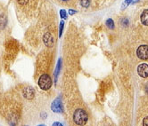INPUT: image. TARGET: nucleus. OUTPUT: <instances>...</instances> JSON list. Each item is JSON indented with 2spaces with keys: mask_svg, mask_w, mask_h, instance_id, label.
<instances>
[{
  "mask_svg": "<svg viewBox=\"0 0 148 126\" xmlns=\"http://www.w3.org/2000/svg\"><path fill=\"white\" fill-rule=\"evenodd\" d=\"M57 22L55 6L50 1L46 0L37 19L29 26L24 34L26 44L35 51L43 49H55L58 37Z\"/></svg>",
  "mask_w": 148,
  "mask_h": 126,
  "instance_id": "nucleus-1",
  "label": "nucleus"
},
{
  "mask_svg": "<svg viewBox=\"0 0 148 126\" xmlns=\"http://www.w3.org/2000/svg\"><path fill=\"white\" fill-rule=\"evenodd\" d=\"M63 114L70 125H86L90 119V110L83 100L75 76L63 73L62 80Z\"/></svg>",
  "mask_w": 148,
  "mask_h": 126,
  "instance_id": "nucleus-2",
  "label": "nucleus"
},
{
  "mask_svg": "<svg viewBox=\"0 0 148 126\" xmlns=\"http://www.w3.org/2000/svg\"><path fill=\"white\" fill-rule=\"evenodd\" d=\"M86 51V44L82 31L74 22L69 23L62 44L63 73L76 76L80 68V60Z\"/></svg>",
  "mask_w": 148,
  "mask_h": 126,
  "instance_id": "nucleus-3",
  "label": "nucleus"
},
{
  "mask_svg": "<svg viewBox=\"0 0 148 126\" xmlns=\"http://www.w3.org/2000/svg\"><path fill=\"white\" fill-rule=\"evenodd\" d=\"M55 64V49H43L39 51L36 58L34 79L38 88L47 91L53 86Z\"/></svg>",
  "mask_w": 148,
  "mask_h": 126,
  "instance_id": "nucleus-4",
  "label": "nucleus"
},
{
  "mask_svg": "<svg viewBox=\"0 0 148 126\" xmlns=\"http://www.w3.org/2000/svg\"><path fill=\"white\" fill-rule=\"evenodd\" d=\"M0 117L10 125L23 122V102L15 87L4 93L0 100Z\"/></svg>",
  "mask_w": 148,
  "mask_h": 126,
  "instance_id": "nucleus-5",
  "label": "nucleus"
},
{
  "mask_svg": "<svg viewBox=\"0 0 148 126\" xmlns=\"http://www.w3.org/2000/svg\"><path fill=\"white\" fill-rule=\"evenodd\" d=\"M15 14L22 27H28L37 19L46 0H13Z\"/></svg>",
  "mask_w": 148,
  "mask_h": 126,
  "instance_id": "nucleus-6",
  "label": "nucleus"
},
{
  "mask_svg": "<svg viewBox=\"0 0 148 126\" xmlns=\"http://www.w3.org/2000/svg\"><path fill=\"white\" fill-rule=\"evenodd\" d=\"M9 16L7 6L0 1V42H5L10 34Z\"/></svg>",
  "mask_w": 148,
  "mask_h": 126,
  "instance_id": "nucleus-7",
  "label": "nucleus"
},
{
  "mask_svg": "<svg viewBox=\"0 0 148 126\" xmlns=\"http://www.w3.org/2000/svg\"><path fill=\"white\" fill-rule=\"evenodd\" d=\"M136 124L148 126V95L142 96L136 110Z\"/></svg>",
  "mask_w": 148,
  "mask_h": 126,
  "instance_id": "nucleus-8",
  "label": "nucleus"
},
{
  "mask_svg": "<svg viewBox=\"0 0 148 126\" xmlns=\"http://www.w3.org/2000/svg\"><path fill=\"white\" fill-rule=\"evenodd\" d=\"M5 58L6 60L14 59L18 54V42L14 39H7L5 42Z\"/></svg>",
  "mask_w": 148,
  "mask_h": 126,
  "instance_id": "nucleus-9",
  "label": "nucleus"
},
{
  "mask_svg": "<svg viewBox=\"0 0 148 126\" xmlns=\"http://www.w3.org/2000/svg\"><path fill=\"white\" fill-rule=\"evenodd\" d=\"M139 29L143 39H148V8L144 9L139 14Z\"/></svg>",
  "mask_w": 148,
  "mask_h": 126,
  "instance_id": "nucleus-10",
  "label": "nucleus"
},
{
  "mask_svg": "<svg viewBox=\"0 0 148 126\" xmlns=\"http://www.w3.org/2000/svg\"><path fill=\"white\" fill-rule=\"evenodd\" d=\"M136 54L139 60L148 61V39H143V42L136 49Z\"/></svg>",
  "mask_w": 148,
  "mask_h": 126,
  "instance_id": "nucleus-11",
  "label": "nucleus"
},
{
  "mask_svg": "<svg viewBox=\"0 0 148 126\" xmlns=\"http://www.w3.org/2000/svg\"><path fill=\"white\" fill-rule=\"evenodd\" d=\"M51 110L55 113L63 114V104L62 97H57L51 104Z\"/></svg>",
  "mask_w": 148,
  "mask_h": 126,
  "instance_id": "nucleus-12",
  "label": "nucleus"
},
{
  "mask_svg": "<svg viewBox=\"0 0 148 126\" xmlns=\"http://www.w3.org/2000/svg\"><path fill=\"white\" fill-rule=\"evenodd\" d=\"M52 1L62 7L75 8L79 0H52Z\"/></svg>",
  "mask_w": 148,
  "mask_h": 126,
  "instance_id": "nucleus-13",
  "label": "nucleus"
},
{
  "mask_svg": "<svg viewBox=\"0 0 148 126\" xmlns=\"http://www.w3.org/2000/svg\"><path fill=\"white\" fill-rule=\"evenodd\" d=\"M137 75L141 78H146L148 77V64L146 63H141L136 68Z\"/></svg>",
  "mask_w": 148,
  "mask_h": 126,
  "instance_id": "nucleus-14",
  "label": "nucleus"
},
{
  "mask_svg": "<svg viewBox=\"0 0 148 126\" xmlns=\"http://www.w3.org/2000/svg\"><path fill=\"white\" fill-rule=\"evenodd\" d=\"M62 59H60L58 60V64H57V67L56 68V71L54 73V77H55V83H56L57 80H58V77H59V74H60V69H61V62H62Z\"/></svg>",
  "mask_w": 148,
  "mask_h": 126,
  "instance_id": "nucleus-15",
  "label": "nucleus"
},
{
  "mask_svg": "<svg viewBox=\"0 0 148 126\" xmlns=\"http://www.w3.org/2000/svg\"><path fill=\"white\" fill-rule=\"evenodd\" d=\"M143 83H142V86L144 89V91L146 95H148V77L146 78H143Z\"/></svg>",
  "mask_w": 148,
  "mask_h": 126,
  "instance_id": "nucleus-16",
  "label": "nucleus"
},
{
  "mask_svg": "<svg viewBox=\"0 0 148 126\" xmlns=\"http://www.w3.org/2000/svg\"><path fill=\"white\" fill-rule=\"evenodd\" d=\"M79 1H80V5L84 8H88L91 3V0H79Z\"/></svg>",
  "mask_w": 148,
  "mask_h": 126,
  "instance_id": "nucleus-17",
  "label": "nucleus"
},
{
  "mask_svg": "<svg viewBox=\"0 0 148 126\" xmlns=\"http://www.w3.org/2000/svg\"><path fill=\"white\" fill-rule=\"evenodd\" d=\"M106 26L108 28L110 29H114L115 28V25H114V22H113V20L112 19H109L106 20Z\"/></svg>",
  "mask_w": 148,
  "mask_h": 126,
  "instance_id": "nucleus-18",
  "label": "nucleus"
},
{
  "mask_svg": "<svg viewBox=\"0 0 148 126\" xmlns=\"http://www.w3.org/2000/svg\"><path fill=\"white\" fill-rule=\"evenodd\" d=\"M63 26H64V22H63V20H61V22H60V26H59V32H58V37H61V36L62 34Z\"/></svg>",
  "mask_w": 148,
  "mask_h": 126,
  "instance_id": "nucleus-19",
  "label": "nucleus"
},
{
  "mask_svg": "<svg viewBox=\"0 0 148 126\" xmlns=\"http://www.w3.org/2000/svg\"><path fill=\"white\" fill-rule=\"evenodd\" d=\"M67 13L65 10H60V16L63 19H67Z\"/></svg>",
  "mask_w": 148,
  "mask_h": 126,
  "instance_id": "nucleus-20",
  "label": "nucleus"
},
{
  "mask_svg": "<svg viewBox=\"0 0 148 126\" xmlns=\"http://www.w3.org/2000/svg\"><path fill=\"white\" fill-rule=\"evenodd\" d=\"M2 59H1V56H0V75H1V72H2Z\"/></svg>",
  "mask_w": 148,
  "mask_h": 126,
  "instance_id": "nucleus-21",
  "label": "nucleus"
},
{
  "mask_svg": "<svg viewBox=\"0 0 148 126\" xmlns=\"http://www.w3.org/2000/svg\"><path fill=\"white\" fill-rule=\"evenodd\" d=\"M76 13V11H73V10H71V9H70L69 10V14L71 15V14H75Z\"/></svg>",
  "mask_w": 148,
  "mask_h": 126,
  "instance_id": "nucleus-22",
  "label": "nucleus"
},
{
  "mask_svg": "<svg viewBox=\"0 0 148 126\" xmlns=\"http://www.w3.org/2000/svg\"><path fill=\"white\" fill-rule=\"evenodd\" d=\"M3 95H4V93H3L2 91H1V88H0V100H1V98H2Z\"/></svg>",
  "mask_w": 148,
  "mask_h": 126,
  "instance_id": "nucleus-23",
  "label": "nucleus"
}]
</instances>
